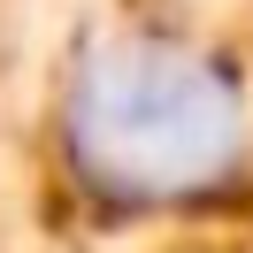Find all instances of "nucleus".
<instances>
[{
  "instance_id": "f257e3e1",
  "label": "nucleus",
  "mask_w": 253,
  "mask_h": 253,
  "mask_svg": "<svg viewBox=\"0 0 253 253\" xmlns=\"http://www.w3.org/2000/svg\"><path fill=\"white\" fill-rule=\"evenodd\" d=\"M69 154L115 200H192L246 154V100L176 39H100L69 84Z\"/></svg>"
}]
</instances>
